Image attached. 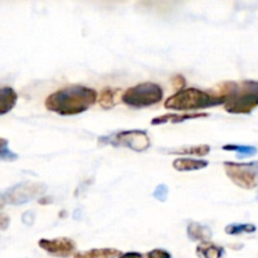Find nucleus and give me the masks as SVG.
Listing matches in <instances>:
<instances>
[{
    "mask_svg": "<svg viewBox=\"0 0 258 258\" xmlns=\"http://www.w3.org/2000/svg\"><path fill=\"white\" fill-rule=\"evenodd\" d=\"M10 218L5 213H0V231H7L9 228Z\"/></svg>",
    "mask_w": 258,
    "mask_h": 258,
    "instance_id": "nucleus-24",
    "label": "nucleus"
},
{
    "mask_svg": "<svg viewBox=\"0 0 258 258\" xmlns=\"http://www.w3.org/2000/svg\"><path fill=\"white\" fill-rule=\"evenodd\" d=\"M121 96H122V93H120L118 88L105 87L98 95L97 102L100 103L103 110H111L117 105L118 101L121 100Z\"/></svg>",
    "mask_w": 258,
    "mask_h": 258,
    "instance_id": "nucleus-12",
    "label": "nucleus"
},
{
    "mask_svg": "<svg viewBox=\"0 0 258 258\" xmlns=\"http://www.w3.org/2000/svg\"><path fill=\"white\" fill-rule=\"evenodd\" d=\"M5 206H7V201H5V197H4V194L0 193V211H3Z\"/></svg>",
    "mask_w": 258,
    "mask_h": 258,
    "instance_id": "nucleus-27",
    "label": "nucleus"
},
{
    "mask_svg": "<svg viewBox=\"0 0 258 258\" xmlns=\"http://www.w3.org/2000/svg\"><path fill=\"white\" fill-rule=\"evenodd\" d=\"M121 253L116 248H93L90 251L78 252L73 258H117Z\"/></svg>",
    "mask_w": 258,
    "mask_h": 258,
    "instance_id": "nucleus-14",
    "label": "nucleus"
},
{
    "mask_svg": "<svg viewBox=\"0 0 258 258\" xmlns=\"http://www.w3.org/2000/svg\"><path fill=\"white\" fill-rule=\"evenodd\" d=\"M98 141L103 145L113 148H126L136 153H144L150 148V138L144 130H123L112 133L110 135L101 136Z\"/></svg>",
    "mask_w": 258,
    "mask_h": 258,
    "instance_id": "nucleus-5",
    "label": "nucleus"
},
{
    "mask_svg": "<svg viewBox=\"0 0 258 258\" xmlns=\"http://www.w3.org/2000/svg\"><path fill=\"white\" fill-rule=\"evenodd\" d=\"M197 254L201 258H222L224 256V248L212 242H206L197 247Z\"/></svg>",
    "mask_w": 258,
    "mask_h": 258,
    "instance_id": "nucleus-15",
    "label": "nucleus"
},
{
    "mask_svg": "<svg viewBox=\"0 0 258 258\" xmlns=\"http://www.w3.org/2000/svg\"><path fill=\"white\" fill-rule=\"evenodd\" d=\"M45 190H47V186L43 183H37V181H22V183L15 184L14 186L8 189L4 193V197L8 204H12V206H23V204L29 203L30 201L44 194Z\"/></svg>",
    "mask_w": 258,
    "mask_h": 258,
    "instance_id": "nucleus-7",
    "label": "nucleus"
},
{
    "mask_svg": "<svg viewBox=\"0 0 258 258\" xmlns=\"http://www.w3.org/2000/svg\"><path fill=\"white\" fill-rule=\"evenodd\" d=\"M98 101L97 91L82 85H71L50 93L45 108L60 116H76L90 110Z\"/></svg>",
    "mask_w": 258,
    "mask_h": 258,
    "instance_id": "nucleus-1",
    "label": "nucleus"
},
{
    "mask_svg": "<svg viewBox=\"0 0 258 258\" xmlns=\"http://www.w3.org/2000/svg\"><path fill=\"white\" fill-rule=\"evenodd\" d=\"M52 201H53L52 197H49V198H40L39 201H38V203L42 204V206H44V204H50L52 203Z\"/></svg>",
    "mask_w": 258,
    "mask_h": 258,
    "instance_id": "nucleus-26",
    "label": "nucleus"
},
{
    "mask_svg": "<svg viewBox=\"0 0 258 258\" xmlns=\"http://www.w3.org/2000/svg\"><path fill=\"white\" fill-rule=\"evenodd\" d=\"M209 165L208 160L204 159H193V158H176L173 161V168L175 170L186 173V171L203 170Z\"/></svg>",
    "mask_w": 258,
    "mask_h": 258,
    "instance_id": "nucleus-11",
    "label": "nucleus"
},
{
    "mask_svg": "<svg viewBox=\"0 0 258 258\" xmlns=\"http://www.w3.org/2000/svg\"><path fill=\"white\" fill-rule=\"evenodd\" d=\"M214 92L224 98V110L232 115H249L258 107V81H228Z\"/></svg>",
    "mask_w": 258,
    "mask_h": 258,
    "instance_id": "nucleus-2",
    "label": "nucleus"
},
{
    "mask_svg": "<svg viewBox=\"0 0 258 258\" xmlns=\"http://www.w3.org/2000/svg\"><path fill=\"white\" fill-rule=\"evenodd\" d=\"M256 201L258 202V191H257V196H256Z\"/></svg>",
    "mask_w": 258,
    "mask_h": 258,
    "instance_id": "nucleus-28",
    "label": "nucleus"
},
{
    "mask_svg": "<svg viewBox=\"0 0 258 258\" xmlns=\"http://www.w3.org/2000/svg\"><path fill=\"white\" fill-rule=\"evenodd\" d=\"M186 234L190 241L206 243V242H211L213 232L208 226H204L198 222H190L186 227Z\"/></svg>",
    "mask_w": 258,
    "mask_h": 258,
    "instance_id": "nucleus-10",
    "label": "nucleus"
},
{
    "mask_svg": "<svg viewBox=\"0 0 258 258\" xmlns=\"http://www.w3.org/2000/svg\"><path fill=\"white\" fill-rule=\"evenodd\" d=\"M257 231V227L252 223H231L226 226L224 232L229 236H239V234H249L254 233Z\"/></svg>",
    "mask_w": 258,
    "mask_h": 258,
    "instance_id": "nucleus-18",
    "label": "nucleus"
},
{
    "mask_svg": "<svg viewBox=\"0 0 258 258\" xmlns=\"http://www.w3.org/2000/svg\"><path fill=\"white\" fill-rule=\"evenodd\" d=\"M38 246L47 253L62 258L72 256L76 251V243L67 237H59V238L53 239L42 238L38 242Z\"/></svg>",
    "mask_w": 258,
    "mask_h": 258,
    "instance_id": "nucleus-8",
    "label": "nucleus"
},
{
    "mask_svg": "<svg viewBox=\"0 0 258 258\" xmlns=\"http://www.w3.org/2000/svg\"><path fill=\"white\" fill-rule=\"evenodd\" d=\"M22 221H23V223L25 224V226H32V224L34 223V221H35L34 212H33V211L25 212V213L22 216Z\"/></svg>",
    "mask_w": 258,
    "mask_h": 258,
    "instance_id": "nucleus-23",
    "label": "nucleus"
},
{
    "mask_svg": "<svg viewBox=\"0 0 258 258\" xmlns=\"http://www.w3.org/2000/svg\"><path fill=\"white\" fill-rule=\"evenodd\" d=\"M168 196H169V188L166 184H159L153 193L154 198L159 202H166Z\"/></svg>",
    "mask_w": 258,
    "mask_h": 258,
    "instance_id": "nucleus-20",
    "label": "nucleus"
},
{
    "mask_svg": "<svg viewBox=\"0 0 258 258\" xmlns=\"http://www.w3.org/2000/svg\"><path fill=\"white\" fill-rule=\"evenodd\" d=\"M209 153H211V146L206 145V144H203V145L184 146V148L169 151V154H171V155H194L199 156V158L207 156Z\"/></svg>",
    "mask_w": 258,
    "mask_h": 258,
    "instance_id": "nucleus-16",
    "label": "nucleus"
},
{
    "mask_svg": "<svg viewBox=\"0 0 258 258\" xmlns=\"http://www.w3.org/2000/svg\"><path fill=\"white\" fill-rule=\"evenodd\" d=\"M222 150L233 151V153L237 154V158L238 159L251 158V156H254L258 153L257 148H254V146L236 145V144H227V145H223Z\"/></svg>",
    "mask_w": 258,
    "mask_h": 258,
    "instance_id": "nucleus-17",
    "label": "nucleus"
},
{
    "mask_svg": "<svg viewBox=\"0 0 258 258\" xmlns=\"http://www.w3.org/2000/svg\"><path fill=\"white\" fill-rule=\"evenodd\" d=\"M118 258H146V254H141L139 252H127L122 253Z\"/></svg>",
    "mask_w": 258,
    "mask_h": 258,
    "instance_id": "nucleus-25",
    "label": "nucleus"
},
{
    "mask_svg": "<svg viewBox=\"0 0 258 258\" xmlns=\"http://www.w3.org/2000/svg\"><path fill=\"white\" fill-rule=\"evenodd\" d=\"M223 168L226 175L234 185L246 190H252L258 186V161H224Z\"/></svg>",
    "mask_w": 258,
    "mask_h": 258,
    "instance_id": "nucleus-6",
    "label": "nucleus"
},
{
    "mask_svg": "<svg viewBox=\"0 0 258 258\" xmlns=\"http://www.w3.org/2000/svg\"><path fill=\"white\" fill-rule=\"evenodd\" d=\"M164 98V90L154 82H144L133 86L122 92L121 101L133 108H145L158 105Z\"/></svg>",
    "mask_w": 258,
    "mask_h": 258,
    "instance_id": "nucleus-4",
    "label": "nucleus"
},
{
    "mask_svg": "<svg viewBox=\"0 0 258 258\" xmlns=\"http://www.w3.org/2000/svg\"><path fill=\"white\" fill-rule=\"evenodd\" d=\"M146 258H171V254L165 249L155 248L146 253Z\"/></svg>",
    "mask_w": 258,
    "mask_h": 258,
    "instance_id": "nucleus-22",
    "label": "nucleus"
},
{
    "mask_svg": "<svg viewBox=\"0 0 258 258\" xmlns=\"http://www.w3.org/2000/svg\"><path fill=\"white\" fill-rule=\"evenodd\" d=\"M9 141L4 138H0V160L3 161H15L19 156L18 154L13 153L9 148Z\"/></svg>",
    "mask_w": 258,
    "mask_h": 258,
    "instance_id": "nucleus-19",
    "label": "nucleus"
},
{
    "mask_svg": "<svg viewBox=\"0 0 258 258\" xmlns=\"http://www.w3.org/2000/svg\"><path fill=\"white\" fill-rule=\"evenodd\" d=\"M224 98L219 97L214 91H203L199 88H184L176 91L174 95L168 97L164 102V107L166 110L175 111H197L203 108L216 107V106L224 105Z\"/></svg>",
    "mask_w": 258,
    "mask_h": 258,
    "instance_id": "nucleus-3",
    "label": "nucleus"
},
{
    "mask_svg": "<svg viewBox=\"0 0 258 258\" xmlns=\"http://www.w3.org/2000/svg\"><path fill=\"white\" fill-rule=\"evenodd\" d=\"M171 86H173L176 91L184 90L186 86V80L184 78V76L175 75L173 78H171Z\"/></svg>",
    "mask_w": 258,
    "mask_h": 258,
    "instance_id": "nucleus-21",
    "label": "nucleus"
},
{
    "mask_svg": "<svg viewBox=\"0 0 258 258\" xmlns=\"http://www.w3.org/2000/svg\"><path fill=\"white\" fill-rule=\"evenodd\" d=\"M209 117V113L207 112H173L164 113V115L156 116L151 120V125L158 126L164 123H180L188 120H197V118H207Z\"/></svg>",
    "mask_w": 258,
    "mask_h": 258,
    "instance_id": "nucleus-9",
    "label": "nucleus"
},
{
    "mask_svg": "<svg viewBox=\"0 0 258 258\" xmlns=\"http://www.w3.org/2000/svg\"><path fill=\"white\" fill-rule=\"evenodd\" d=\"M18 93L12 87L0 88V116L7 115L17 105Z\"/></svg>",
    "mask_w": 258,
    "mask_h": 258,
    "instance_id": "nucleus-13",
    "label": "nucleus"
}]
</instances>
